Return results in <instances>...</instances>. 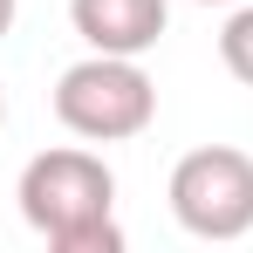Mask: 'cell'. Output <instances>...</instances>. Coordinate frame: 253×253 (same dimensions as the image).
<instances>
[{
    "mask_svg": "<svg viewBox=\"0 0 253 253\" xmlns=\"http://www.w3.org/2000/svg\"><path fill=\"white\" fill-rule=\"evenodd\" d=\"M21 219L28 233H42L55 253H117L124 226H117V171L83 144H55L21 165Z\"/></svg>",
    "mask_w": 253,
    "mask_h": 253,
    "instance_id": "1",
    "label": "cell"
},
{
    "mask_svg": "<svg viewBox=\"0 0 253 253\" xmlns=\"http://www.w3.org/2000/svg\"><path fill=\"white\" fill-rule=\"evenodd\" d=\"M55 117L83 144H130L158 117V83L144 76V55H96L55 76Z\"/></svg>",
    "mask_w": 253,
    "mask_h": 253,
    "instance_id": "2",
    "label": "cell"
},
{
    "mask_svg": "<svg viewBox=\"0 0 253 253\" xmlns=\"http://www.w3.org/2000/svg\"><path fill=\"white\" fill-rule=\"evenodd\" d=\"M171 219L192 240H247L253 233V158L240 144H199L171 165Z\"/></svg>",
    "mask_w": 253,
    "mask_h": 253,
    "instance_id": "3",
    "label": "cell"
},
{
    "mask_svg": "<svg viewBox=\"0 0 253 253\" xmlns=\"http://www.w3.org/2000/svg\"><path fill=\"white\" fill-rule=\"evenodd\" d=\"M165 0H69V28L96 55H151L165 42Z\"/></svg>",
    "mask_w": 253,
    "mask_h": 253,
    "instance_id": "4",
    "label": "cell"
},
{
    "mask_svg": "<svg viewBox=\"0 0 253 253\" xmlns=\"http://www.w3.org/2000/svg\"><path fill=\"white\" fill-rule=\"evenodd\" d=\"M219 62H226L233 83L253 89V0H240V7L226 14V28H219Z\"/></svg>",
    "mask_w": 253,
    "mask_h": 253,
    "instance_id": "5",
    "label": "cell"
},
{
    "mask_svg": "<svg viewBox=\"0 0 253 253\" xmlns=\"http://www.w3.org/2000/svg\"><path fill=\"white\" fill-rule=\"evenodd\" d=\"M14 14H21V0H0V42L14 35Z\"/></svg>",
    "mask_w": 253,
    "mask_h": 253,
    "instance_id": "6",
    "label": "cell"
},
{
    "mask_svg": "<svg viewBox=\"0 0 253 253\" xmlns=\"http://www.w3.org/2000/svg\"><path fill=\"white\" fill-rule=\"evenodd\" d=\"M199 7H240V0H199Z\"/></svg>",
    "mask_w": 253,
    "mask_h": 253,
    "instance_id": "7",
    "label": "cell"
},
{
    "mask_svg": "<svg viewBox=\"0 0 253 253\" xmlns=\"http://www.w3.org/2000/svg\"><path fill=\"white\" fill-rule=\"evenodd\" d=\"M0 124H7V89H0Z\"/></svg>",
    "mask_w": 253,
    "mask_h": 253,
    "instance_id": "8",
    "label": "cell"
}]
</instances>
